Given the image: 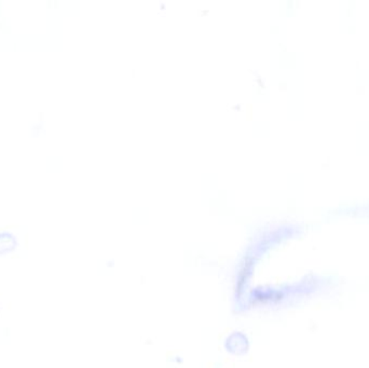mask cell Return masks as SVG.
<instances>
[{"mask_svg": "<svg viewBox=\"0 0 369 368\" xmlns=\"http://www.w3.org/2000/svg\"><path fill=\"white\" fill-rule=\"evenodd\" d=\"M18 245V239L11 232H0V256L13 253Z\"/></svg>", "mask_w": 369, "mask_h": 368, "instance_id": "6da1fadb", "label": "cell"}]
</instances>
